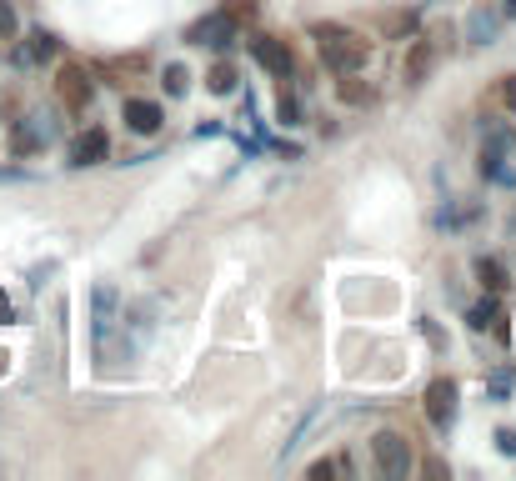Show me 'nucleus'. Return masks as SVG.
Wrapping results in <instances>:
<instances>
[{"mask_svg":"<svg viewBox=\"0 0 516 481\" xmlns=\"http://www.w3.org/2000/svg\"><path fill=\"white\" fill-rule=\"evenodd\" d=\"M311 36H316V51H321L326 71H336V76H346V71H361V66L371 61V46H366L356 31L336 26V21H321V26H311Z\"/></svg>","mask_w":516,"mask_h":481,"instance_id":"f257e3e1","label":"nucleus"},{"mask_svg":"<svg viewBox=\"0 0 516 481\" xmlns=\"http://www.w3.org/2000/svg\"><path fill=\"white\" fill-rule=\"evenodd\" d=\"M56 96H61L66 111H86V106L96 101V81H91V71L66 61V66L56 71Z\"/></svg>","mask_w":516,"mask_h":481,"instance_id":"f03ea898","label":"nucleus"},{"mask_svg":"<svg viewBox=\"0 0 516 481\" xmlns=\"http://www.w3.org/2000/svg\"><path fill=\"white\" fill-rule=\"evenodd\" d=\"M106 156H111V136H106V126H86V131H76L71 146H66V166H76V171L101 166Z\"/></svg>","mask_w":516,"mask_h":481,"instance_id":"7ed1b4c3","label":"nucleus"},{"mask_svg":"<svg viewBox=\"0 0 516 481\" xmlns=\"http://www.w3.org/2000/svg\"><path fill=\"white\" fill-rule=\"evenodd\" d=\"M456 396H461V386H456L451 376H436V381H426V396H421V406H426V421H431L436 431H446V426L456 421Z\"/></svg>","mask_w":516,"mask_h":481,"instance_id":"20e7f679","label":"nucleus"},{"mask_svg":"<svg viewBox=\"0 0 516 481\" xmlns=\"http://www.w3.org/2000/svg\"><path fill=\"white\" fill-rule=\"evenodd\" d=\"M371 461H376L381 476H406L411 471V451H406V441L396 431H376L371 436Z\"/></svg>","mask_w":516,"mask_h":481,"instance_id":"39448f33","label":"nucleus"},{"mask_svg":"<svg viewBox=\"0 0 516 481\" xmlns=\"http://www.w3.org/2000/svg\"><path fill=\"white\" fill-rule=\"evenodd\" d=\"M251 56H256V66H261L266 76H276V81H291V76H296V61H291V51H286L281 36H256V41H251Z\"/></svg>","mask_w":516,"mask_h":481,"instance_id":"423d86ee","label":"nucleus"},{"mask_svg":"<svg viewBox=\"0 0 516 481\" xmlns=\"http://www.w3.org/2000/svg\"><path fill=\"white\" fill-rule=\"evenodd\" d=\"M121 121H126V131H131V136H156V131L166 126V111H161V101L126 96V106H121Z\"/></svg>","mask_w":516,"mask_h":481,"instance_id":"0eeeda50","label":"nucleus"},{"mask_svg":"<svg viewBox=\"0 0 516 481\" xmlns=\"http://www.w3.org/2000/svg\"><path fill=\"white\" fill-rule=\"evenodd\" d=\"M231 36H236V21H231L226 11H211V16H201V21L186 26V41H191V46H211V51L226 46Z\"/></svg>","mask_w":516,"mask_h":481,"instance_id":"6e6552de","label":"nucleus"},{"mask_svg":"<svg viewBox=\"0 0 516 481\" xmlns=\"http://www.w3.org/2000/svg\"><path fill=\"white\" fill-rule=\"evenodd\" d=\"M151 71V61L146 56H111V61H101L96 66V76L106 81V86H131V81H141Z\"/></svg>","mask_w":516,"mask_h":481,"instance_id":"1a4fd4ad","label":"nucleus"},{"mask_svg":"<svg viewBox=\"0 0 516 481\" xmlns=\"http://www.w3.org/2000/svg\"><path fill=\"white\" fill-rule=\"evenodd\" d=\"M506 151H511V131H491L486 136V151H481V176L486 181H506Z\"/></svg>","mask_w":516,"mask_h":481,"instance_id":"9d476101","label":"nucleus"},{"mask_svg":"<svg viewBox=\"0 0 516 481\" xmlns=\"http://www.w3.org/2000/svg\"><path fill=\"white\" fill-rule=\"evenodd\" d=\"M336 96H341V106H376V86L361 81V71L336 76Z\"/></svg>","mask_w":516,"mask_h":481,"instance_id":"9b49d317","label":"nucleus"},{"mask_svg":"<svg viewBox=\"0 0 516 481\" xmlns=\"http://www.w3.org/2000/svg\"><path fill=\"white\" fill-rule=\"evenodd\" d=\"M431 61H436V46H431L426 36H421V41H411V56H406V71H401V76H406V86H421V81H426V71H431Z\"/></svg>","mask_w":516,"mask_h":481,"instance_id":"f8f14e48","label":"nucleus"},{"mask_svg":"<svg viewBox=\"0 0 516 481\" xmlns=\"http://www.w3.org/2000/svg\"><path fill=\"white\" fill-rule=\"evenodd\" d=\"M26 41H31V46L21 51V61H56V56H61V41H56L51 31H31Z\"/></svg>","mask_w":516,"mask_h":481,"instance_id":"ddd939ff","label":"nucleus"},{"mask_svg":"<svg viewBox=\"0 0 516 481\" xmlns=\"http://www.w3.org/2000/svg\"><path fill=\"white\" fill-rule=\"evenodd\" d=\"M476 281H481L491 296H501V291H506V266H501L496 256H481V261H476Z\"/></svg>","mask_w":516,"mask_h":481,"instance_id":"4468645a","label":"nucleus"},{"mask_svg":"<svg viewBox=\"0 0 516 481\" xmlns=\"http://www.w3.org/2000/svg\"><path fill=\"white\" fill-rule=\"evenodd\" d=\"M236 81H241V76H236V66H231V61H216V66H211V76H206V91H211V96H231V91H236Z\"/></svg>","mask_w":516,"mask_h":481,"instance_id":"2eb2a0df","label":"nucleus"},{"mask_svg":"<svg viewBox=\"0 0 516 481\" xmlns=\"http://www.w3.org/2000/svg\"><path fill=\"white\" fill-rule=\"evenodd\" d=\"M491 321H496V296L486 291V301H476V306L466 311V326H471V331H486Z\"/></svg>","mask_w":516,"mask_h":481,"instance_id":"dca6fc26","label":"nucleus"},{"mask_svg":"<svg viewBox=\"0 0 516 481\" xmlns=\"http://www.w3.org/2000/svg\"><path fill=\"white\" fill-rule=\"evenodd\" d=\"M161 86H166V96H186V91H191V71H186V66H166V71H161Z\"/></svg>","mask_w":516,"mask_h":481,"instance_id":"f3484780","label":"nucleus"},{"mask_svg":"<svg viewBox=\"0 0 516 481\" xmlns=\"http://www.w3.org/2000/svg\"><path fill=\"white\" fill-rule=\"evenodd\" d=\"M11 146H16V156H36V151H41V131H31V126H16Z\"/></svg>","mask_w":516,"mask_h":481,"instance_id":"a211bd4d","label":"nucleus"},{"mask_svg":"<svg viewBox=\"0 0 516 481\" xmlns=\"http://www.w3.org/2000/svg\"><path fill=\"white\" fill-rule=\"evenodd\" d=\"M16 31H21L16 6H11V0H0V41H16Z\"/></svg>","mask_w":516,"mask_h":481,"instance_id":"6ab92c4d","label":"nucleus"},{"mask_svg":"<svg viewBox=\"0 0 516 481\" xmlns=\"http://www.w3.org/2000/svg\"><path fill=\"white\" fill-rule=\"evenodd\" d=\"M491 31H496V21H491V16H476V21H471V46H491Z\"/></svg>","mask_w":516,"mask_h":481,"instance_id":"aec40b11","label":"nucleus"},{"mask_svg":"<svg viewBox=\"0 0 516 481\" xmlns=\"http://www.w3.org/2000/svg\"><path fill=\"white\" fill-rule=\"evenodd\" d=\"M496 96H501V106L516 116V76H501V86H496Z\"/></svg>","mask_w":516,"mask_h":481,"instance_id":"412c9836","label":"nucleus"},{"mask_svg":"<svg viewBox=\"0 0 516 481\" xmlns=\"http://www.w3.org/2000/svg\"><path fill=\"white\" fill-rule=\"evenodd\" d=\"M276 111H281V121H286V126H296V121H301V106H296L291 96H286V101H281Z\"/></svg>","mask_w":516,"mask_h":481,"instance_id":"4be33fe9","label":"nucleus"},{"mask_svg":"<svg viewBox=\"0 0 516 481\" xmlns=\"http://www.w3.org/2000/svg\"><path fill=\"white\" fill-rule=\"evenodd\" d=\"M496 451L516 456V431H506V426H501V431H496Z\"/></svg>","mask_w":516,"mask_h":481,"instance_id":"5701e85b","label":"nucleus"},{"mask_svg":"<svg viewBox=\"0 0 516 481\" xmlns=\"http://www.w3.org/2000/svg\"><path fill=\"white\" fill-rule=\"evenodd\" d=\"M511 386H516V376H511V371H496V376H491V391H496V396H501V391H511Z\"/></svg>","mask_w":516,"mask_h":481,"instance_id":"b1692460","label":"nucleus"},{"mask_svg":"<svg viewBox=\"0 0 516 481\" xmlns=\"http://www.w3.org/2000/svg\"><path fill=\"white\" fill-rule=\"evenodd\" d=\"M421 471H431V476H446V461H441V456H426V461H421Z\"/></svg>","mask_w":516,"mask_h":481,"instance_id":"393cba45","label":"nucleus"},{"mask_svg":"<svg viewBox=\"0 0 516 481\" xmlns=\"http://www.w3.org/2000/svg\"><path fill=\"white\" fill-rule=\"evenodd\" d=\"M501 16H506V21H516V0H501Z\"/></svg>","mask_w":516,"mask_h":481,"instance_id":"a878e982","label":"nucleus"},{"mask_svg":"<svg viewBox=\"0 0 516 481\" xmlns=\"http://www.w3.org/2000/svg\"><path fill=\"white\" fill-rule=\"evenodd\" d=\"M506 231H511V236H516V216H511V221H506Z\"/></svg>","mask_w":516,"mask_h":481,"instance_id":"bb28decb","label":"nucleus"}]
</instances>
